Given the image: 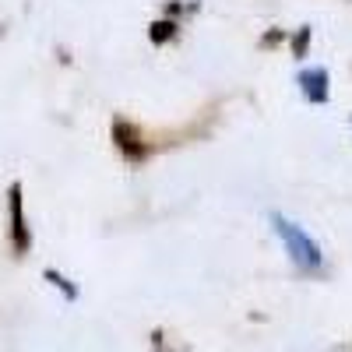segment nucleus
I'll return each instance as SVG.
<instances>
[{
	"label": "nucleus",
	"mask_w": 352,
	"mask_h": 352,
	"mask_svg": "<svg viewBox=\"0 0 352 352\" xmlns=\"http://www.w3.org/2000/svg\"><path fill=\"white\" fill-rule=\"evenodd\" d=\"M148 36H152V43H155V46H162V43H169V39L176 36V21H173V18H162V21H155Z\"/></svg>",
	"instance_id": "5"
},
{
	"label": "nucleus",
	"mask_w": 352,
	"mask_h": 352,
	"mask_svg": "<svg viewBox=\"0 0 352 352\" xmlns=\"http://www.w3.org/2000/svg\"><path fill=\"white\" fill-rule=\"evenodd\" d=\"M300 85H303V96L310 102H328V71L324 67H314V71H303L300 74Z\"/></svg>",
	"instance_id": "4"
},
{
	"label": "nucleus",
	"mask_w": 352,
	"mask_h": 352,
	"mask_svg": "<svg viewBox=\"0 0 352 352\" xmlns=\"http://www.w3.org/2000/svg\"><path fill=\"white\" fill-rule=\"evenodd\" d=\"M46 278H50L53 285H60V289H64V296H67V300H74V296H78V289H74V285H71V282H67V278H64L60 272H53V268H46Z\"/></svg>",
	"instance_id": "6"
},
{
	"label": "nucleus",
	"mask_w": 352,
	"mask_h": 352,
	"mask_svg": "<svg viewBox=\"0 0 352 352\" xmlns=\"http://www.w3.org/2000/svg\"><path fill=\"white\" fill-rule=\"evenodd\" d=\"M307 43H310V25L296 32V39H292V53H296V56H303V53H307Z\"/></svg>",
	"instance_id": "7"
},
{
	"label": "nucleus",
	"mask_w": 352,
	"mask_h": 352,
	"mask_svg": "<svg viewBox=\"0 0 352 352\" xmlns=\"http://www.w3.org/2000/svg\"><path fill=\"white\" fill-rule=\"evenodd\" d=\"M275 229H278V236L289 243V254H292V261H296L303 272H314V268H320V250H317V243L307 236V232H303L300 226H292L289 219L275 215Z\"/></svg>",
	"instance_id": "1"
},
{
	"label": "nucleus",
	"mask_w": 352,
	"mask_h": 352,
	"mask_svg": "<svg viewBox=\"0 0 352 352\" xmlns=\"http://www.w3.org/2000/svg\"><path fill=\"white\" fill-rule=\"evenodd\" d=\"M285 39V32H282V28H272V32H264V39H261V46L264 50H268V46H278Z\"/></svg>",
	"instance_id": "8"
},
{
	"label": "nucleus",
	"mask_w": 352,
	"mask_h": 352,
	"mask_svg": "<svg viewBox=\"0 0 352 352\" xmlns=\"http://www.w3.org/2000/svg\"><path fill=\"white\" fill-rule=\"evenodd\" d=\"M8 201H11V240H14V250H18V254H28V247H32V236H28L25 212H21V184H11Z\"/></svg>",
	"instance_id": "2"
},
{
	"label": "nucleus",
	"mask_w": 352,
	"mask_h": 352,
	"mask_svg": "<svg viewBox=\"0 0 352 352\" xmlns=\"http://www.w3.org/2000/svg\"><path fill=\"white\" fill-rule=\"evenodd\" d=\"M113 141H116V148H120L131 162H141V159H144V138H141V131H138L134 124L116 120V124H113Z\"/></svg>",
	"instance_id": "3"
}]
</instances>
